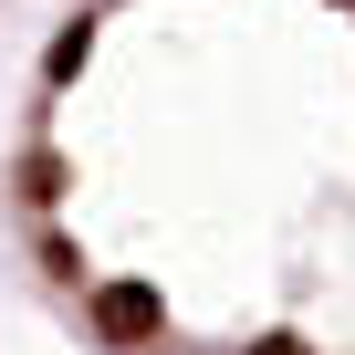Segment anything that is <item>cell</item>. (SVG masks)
Wrapping results in <instances>:
<instances>
[{
    "mask_svg": "<svg viewBox=\"0 0 355 355\" xmlns=\"http://www.w3.org/2000/svg\"><path fill=\"white\" fill-rule=\"evenodd\" d=\"M32 209L167 355H355V0L73 11Z\"/></svg>",
    "mask_w": 355,
    "mask_h": 355,
    "instance_id": "6da1fadb",
    "label": "cell"
}]
</instances>
